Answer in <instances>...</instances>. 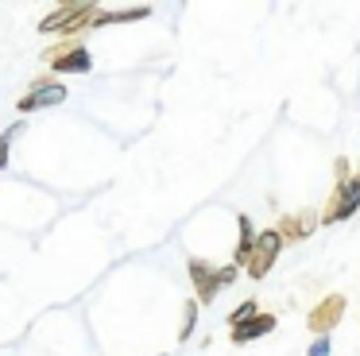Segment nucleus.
<instances>
[{"label":"nucleus","mask_w":360,"mask_h":356,"mask_svg":"<svg viewBox=\"0 0 360 356\" xmlns=\"http://www.w3.org/2000/svg\"><path fill=\"white\" fill-rule=\"evenodd\" d=\"M43 62H47L55 74H89V70H94V54H89L78 39H63V43L47 46V51H43Z\"/></svg>","instance_id":"obj_1"},{"label":"nucleus","mask_w":360,"mask_h":356,"mask_svg":"<svg viewBox=\"0 0 360 356\" xmlns=\"http://www.w3.org/2000/svg\"><path fill=\"white\" fill-rule=\"evenodd\" d=\"M356 209H360V178L352 174L349 182H337V186H333V193H329L326 209L318 213V221H321V224L349 221V217L356 213Z\"/></svg>","instance_id":"obj_2"},{"label":"nucleus","mask_w":360,"mask_h":356,"mask_svg":"<svg viewBox=\"0 0 360 356\" xmlns=\"http://www.w3.org/2000/svg\"><path fill=\"white\" fill-rule=\"evenodd\" d=\"M279 252H283V236H279V232H275V229L256 232V244H252V255H248V263H244L248 279H264L267 271L275 267Z\"/></svg>","instance_id":"obj_3"},{"label":"nucleus","mask_w":360,"mask_h":356,"mask_svg":"<svg viewBox=\"0 0 360 356\" xmlns=\"http://www.w3.org/2000/svg\"><path fill=\"white\" fill-rule=\"evenodd\" d=\"M345 310H349V302H345L341 294H326V298H318V306H310V314H306V329H310L314 337L333 333L337 325H341Z\"/></svg>","instance_id":"obj_4"},{"label":"nucleus","mask_w":360,"mask_h":356,"mask_svg":"<svg viewBox=\"0 0 360 356\" xmlns=\"http://www.w3.org/2000/svg\"><path fill=\"white\" fill-rule=\"evenodd\" d=\"M186 275H190V283H194V302H213V298H217L221 279H217V267H213L210 260L190 255V260H186Z\"/></svg>","instance_id":"obj_5"},{"label":"nucleus","mask_w":360,"mask_h":356,"mask_svg":"<svg viewBox=\"0 0 360 356\" xmlns=\"http://www.w3.org/2000/svg\"><path fill=\"white\" fill-rule=\"evenodd\" d=\"M318 213L314 209H295V213H283L279 224H275V232L283 236V244H298V240L314 236V229H318Z\"/></svg>","instance_id":"obj_6"},{"label":"nucleus","mask_w":360,"mask_h":356,"mask_svg":"<svg viewBox=\"0 0 360 356\" xmlns=\"http://www.w3.org/2000/svg\"><path fill=\"white\" fill-rule=\"evenodd\" d=\"M66 101V85L63 82H35L32 85V93H24V97H20V113H35V108H51V105H63Z\"/></svg>","instance_id":"obj_7"},{"label":"nucleus","mask_w":360,"mask_h":356,"mask_svg":"<svg viewBox=\"0 0 360 356\" xmlns=\"http://www.w3.org/2000/svg\"><path fill=\"white\" fill-rule=\"evenodd\" d=\"M275 325H279V317H275V314H267V310H259V314L252 317V322L236 325V329L229 333V341H233V345H248V341H259V337H267V333H271Z\"/></svg>","instance_id":"obj_8"},{"label":"nucleus","mask_w":360,"mask_h":356,"mask_svg":"<svg viewBox=\"0 0 360 356\" xmlns=\"http://www.w3.org/2000/svg\"><path fill=\"white\" fill-rule=\"evenodd\" d=\"M236 224H240V240H236V252H233V267L240 271L244 263H248V255H252V244H256V224H252L248 213L236 217Z\"/></svg>","instance_id":"obj_9"},{"label":"nucleus","mask_w":360,"mask_h":356,"mask_svg":"<svg viewBox=\"0 0 360 356\" xmlns=\"http://www.w3.org/2000/svg\"><path fill=\"white\" fill-rule=\"evenodd\" d=\"M151 8H120V12H97L94 27H105V23H132V20H148Z\"/></svg>","instance_id":"obj_10"},{"label":"nucleus","mask_w":360,"mask_h":356,"mask_svg":"<svg viewBox=\"0 0 360 356\" xmlns=\"http://www.w3.org/2000/svg\"><path fill=\"white\" fill-rule=\"evenodd\" d=\"M259 314V302L256 298H248V302H240V306L229 314V329H236V325H244V322H252V317Z\"/></svg>","instance_id":"obj_11"},{"label":"nucleus","mask_w":360,"mask_h":356,"mask_svg":"<svg viewBox=\"0 0 360 356\" xmlns=\"http://www.w3.org/2000/svg\"><path fill=\"white\" fill-rule=\"evenodd\" d=\"M194 325H198V302H194V298H186V310H182V329H179V341H186L190 333H194Z\"/></svg>","instance_id":"obj_12"},{"label":"nucleus","mask_w":360,"mask_h":356,"mask_svg":"<svg viewBox=\"0 0 360 356\" xmlns=\"http://www.w3.org/2000/svg\"><path fill=\"white\" fill-rule=\"evenodd\" d=\"M20 132H24V124H12V128L4 132V136H0V170L8 167V147H12V136H20Z\"/></svg>","instance_id":"obj_13"},{"label":"nucleus","mask_w":360,"mask_h":356,"mask_svg":"<svg viewBox=\"0 0 360 356\" xmlns=\"http://www.w3.org/2000/svg\"><path fill=\"white\" fill-rule=\"evenodd\" d=\"M333 352V341H329V333H321V337L310 341V348H306V356H329Z\"/></svg>","instance_id":"obj_14"},{"label":"nucleus","mask_w":360,"mask_h":356,"mask_svg":"<svg viewBox=\"0 0 360 356\" xmlns=\"http://www.w3.org/2000/svg\"><path fill=\"white\" fill-rule=\"evenodd\" d=\"M333 178H337V182H349V178H352V167H349V159H345V155L333 163Z\"/></svg>","instance_id":"obj_15"},{"label":"nucleus","mask_w":360,"mask_h":356,"mask_svg":"<svg viewBox=\"0 0 360 356\" xmlns=\"http://www.w3.org/2000/svg\"><path fill=\"white\" fill-rule=\"evenodd\" d=\"M236 275H240V271H236V267H221V271H217L221 286H233V283H236Z\"/></svg>","instance_id":"obj_16"},{"label":"nucleus","mask_w":360,"mask_h":356,"mask_svg":"<svg viewBox=\"0 0 360 356\" xmlns=\"http://www.w3.org/2000/svg\"><path fill=\"white\" fill-rule=\"evenodd\" d=\"M356 178H360V170H356Z\"/></svg>","instance_id":"obj_17"}]
</instances>
